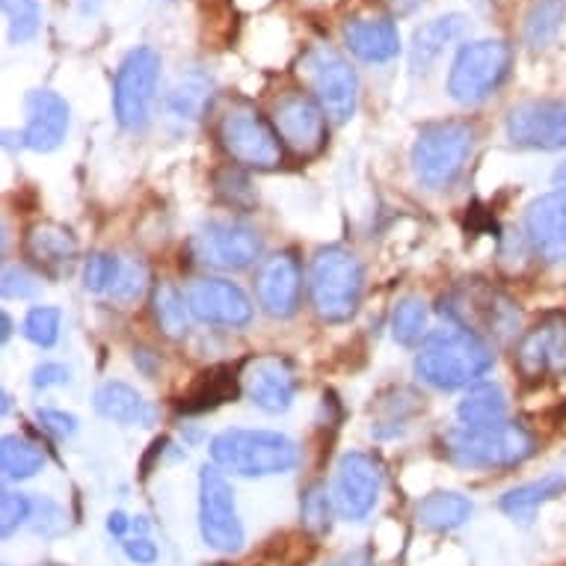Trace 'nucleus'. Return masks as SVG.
Here are the masks:
<instances>
[{
	"mask_svg": "<svg viewBox=\"0 0 566 566\" xmlns=\"http://www.w3.org/2000/svg\"><path fill=\"white\" fill-rule=\"evenodd\" d=\"M492 363H495L492 344L463 326L448 324L424 338L416 356V374L421 377V382H428L433 389L454 391L481 382Z\"/></svg>",
	"mask_w": 566,
	"mask_h": 566,
	"instance_id": "f257e3e1",
	"label": "nucleus"
},
{
	"mask_svg": "<svg viewBox=\"0 0 566 566\" xmlns=\"http://www.w3.org/2000/svg\"><path fill=\"white\" fill-rule=\"evenodd\" d=\"M208 451H211L217 469L241 474V478L289 474L300 463L297 442L276 430H223L211 439Z\"/></svg>",
	"mask_w": 566,
	"mask_h": 566,
	"instance_id": "f03ea898",
	"label": "nucleus"
},
{
	"mask_svg": "<svg viewBox=\"0 0 566 566\" xmlns=\"http://www.w3.org/2000/svg\"><path fill=\"white\" fill-rule=\"evenodd\" d=\"M442 448L448 460L463 469H513L537 451L534 437L516 421L483 428L457 424L442 437Z\"/></svg>",
	"mask_w": 566,
	"mask_h": 566,
	"instance_id": "7ed1b4c3",
	"label": "nucleus"
},
{
	"mask_svg": "<svg viewBox=\"0 0 566 566\" xmlns=\"http://www.w3.org/2000/svg\"><path fill=\"white\" fill-rule=\"evenodd\" d=\"M442 315L448 317V324L463 326L486 344L511 342L513 335L520 333L516 303L483 279L457 282L442 297Z\"/></svg>",
	"mask_w": 566,
	"mask_h": 566,
	"instance_id": "20e7f679",
	"label": "nucleus"
},
{
	"mask_svg": "<svg viewBox=\"0 0 566 566\" xmlns=\"http://www.w3.org/2000/svg\"><path fill=\"white\" fill-rule=\"evenodd\" d=\"M365 273L359 259L344 247H324L308 268V297L326 324H347L363 303Z\"/></svg>",
	"mask_w": 566,
	"mask_h": 566,
	"instance_id": "39448f33",
	"label": "nucleus"
},
{
	"mask_svg": "<svg viewBox=\"0 0 566 566\" xmlns=\"http://www.w3.org/2000/svg\"><path fill=\"white\" fill-rule=\"evenodd\" d=\"M474 149V130L465 122H433L418 130L412 172L430 190H446L460 178Z\"/></svg>",
	"mask_w": 566,
	"mask_h": 566,
	"instance_id": "423d86ee",
	"label": "nucleus"
},
{
	"mask_svg": "<svg viewBox=\"0 0 566 566\" xmlns=\"http://www.w3.org/2000/svg\"><path fill=\"white\" fill-rule=\"evenodd\" d=\"M217 139L238 167L276 169L285 158V146L279 139L273 122H268L250 104H229L217 122Z\"/></svg>",
	"mask_w": 566,
	"mask_h": 566,
	"instance_id": "0eeeda50",
	"label": "nucleus"
},
{
	"mask_svg": "<svg viewBox=\"0 0 566 566\" xmlns=\"http://www.w3.org/2000/svg\"><path fill=\"white\" fill-rule=\"evenodd\" d=\"M513 51L502 39H478L457 51L448 72V95L457 104H481L507 81Z\"/></svg>",
	"mask_w": 566,
	"mask_h": 566,
	"instance_id": "6e6552de",
	"label": "nucleus"
},
{
	"mask_svg": "<svg viewBox=\"0 0 566 566\" xmlns=\"http://www.w3.org/2000/svg\"><path fill=\"white\" fill-rule=\"evenodd\" d=\"M300 77L308 86V95L315 98L333 122H347L359 104V77L335 48L315 45L308 48L300 60Z\"/></svg>",
	"mask_w": 566,
	"mask_h": 566,
	"instance_id": "1a4fd4ad",
	"label": "nucleus"
},
{
	"mask_svg": "<svg viewBox=\"0 0 566 566\" xmlns=\"http://www.w3.org/2000/svg\"><path fill=\"white\" fill-rule=\"evenodd\" d=\"M160 81V54L155 48H134L122 60L113 86V113L125 130H143L149 125L151 104Z\"/></svg>",
	"mask_w": 566,
	"mask_h": 566,
	"instance_id": "9d476101",
	"label": "nucleus"
},
{
	"mask_svg": "<svg viewBox=\"0 0 566 566\" xmlns=\"http://www.w3.org/2000/svg\"><path fill=\"white\" fill-rule=\"evenodd\" d=\"M199 531L214 552L234 555L243 546V525L234 507L232 483L217 465L199 469Z\"/></svg>",
	"mask_w": 566,
	"mask_h": 566,
	"instance_id": "9b49d317",
	"label": "nucleus"
},
{
	"mask_svg": "<svg viewBox=\"0 0 566 566\" xmlns=\"http://www.w3.org/2000/svg\"><path fill=\"white\" fill-rule=\"evenodd\" d=\"M326 119L329 116L324 113V107L308 93L279 95L273 102V113H270V122H273L282 146L303 160L317 158L326 149V139H329Z\"/></svg>",
	"mask_w": 566,
	"mask_h": 566,
	"instance_id": "f8f14e48",
	"label": "nucleus"
},
{
	"mask_svg": "<svg viewBox=\"0 0 566 566\" xmlns=\"http://www.w3.org/2000/svg\"><path fill=\"white\" fill-rule=\"evenodd\" d=\"M382 492V469L363 451L344 454L335 465L333 502L342 520L359 522L377 507Z\"/></svg>",
	"mask_w": 566,
	"mask_h": 566,
	"instance_id": "ddd939ff",
	"label": "nucleus"
},
{
	"mask_svg": "<svg viewBox=\"0 0 566 566\" xmlns=\"http://www.w3.org/2000/svg\"><path fill=\"white\" fill-rule=\"evenodd\" d=\"M196 250L205 264L220 270H247L261 259L264 241L259 229L241 220H211L196 234Z\"/></svg>",
	"mask_w": 566,
	"mask_h": 566,
	"instance_id": "4468645a",
	"label": "nucleus"
},
{
	"mask_svg": "<svg viewBox=\"0 0 566 566\" xmlns=\"http://www.w3.org/2000/svg\"><path fill=\"white\" fill-rule=\"evenodd\" d=\"M516 368L522 377H566V312H552L522 333L516 344Z\"/></svg>",
	"mask_w": 566,
	"mask_h": 566,
	"instance_id": "2eb2a0df",
	"label": "nucleus"
},
{
	"mask_svg": "<svg viewBox=\"0 0 566 566\" xmlns=\"http://www.w3.org/2000/svg\"><path fill=\"white\" fill-rule=\"evenodd\" d=\"M187 303L196 321L211 326H229L241 329L252 321V300L241 285H234L229 279L205 276L187 285Z\"/></svg>",
	"mask_w": 566,
	"mask_h": 566,
	"instance_id": "dca6fc26",
	"label": "nucleus"
},
{
	"mask_svg": "<svg viewBox=\"0 0 566 566\" xmlns=\"http://www.w3.org/2000/svg\"><path fill=\"white\" fill-rule=\"evenodd\" d=\"M507 137L520 149H566V102H525L513 107Z\"/></svg>",
	"mask_w": 566,
	"mask_h": 566,
	"instance_id": "f3484780",
	"label": "nucleus"
},
{
	"mask_svg": "<svg viewBox=\"0 0 566 566\" xmlns=\"http://www.w3.org/2000/svg\"><path fill=\"white\" fill-rule=\"evenodd\" d=\"M303 294V268L291 252H276L264 259L255 273V297L259 306L276 321L297 315Z\"/></svg>",
	"mask_w": 566,
	"mask_h": 566,
	"instance_id": "a211bd4d",
	"label": "nucleus"
},
{
	"mask_svg": "<svg viewBox=\"0 0 566 566\" xmlns=\"http://www.w3.org/2000/svg\"><path fill=\"white\" fill-rule=\"evenodd\" d=\"M525 238L539 259L566 261V187L543 193L525 208Z\"/></svg>",
	"mask_w": 566,
	"mask_h": 566,
	"instance_id": "6ab92c4d",
	"label": "nucleus"
},
{
	"mask_svg": "<svg viewBox=\"0 0 566 566\" xmlns=\"http://www.w3.org/2000/svg\"><path fill=\"white\" fill-rule=\"evenodd\" d=\"M243 391L247 398L259 409L279 416L289 412L297 395V374L285 359L279 356H264L250 365V371L243 374Z\"/></svg>",
	"mask_w": 566,
	"mask_h": 566,
	"instance_id": "aec40b11",
	"label": "nucleus"
},
{
	"mask_svg": "<svg viewBox=\"0 0 566 566\" xmlns=\"http://www.w3.org/2000/svg\"><path fill=\"white\" fill-rule=\"evenodd\" d=\"M69 134V104L51 90H33L28 95V125L21 146L33 151H54Z\"/></svg>",
	"mask_w": 566,
	"mask_h": 566,
	"instance_id": "412c9836",
	"label": "nucleus"
},
{
	"mask_svg": "<svg viewBox=\"0 0 566 566\" xmlns=\"http://www.w3.org/2000/svg\"><path fill=\"white\" fill-rule=\"evenodd\" d=\"M344 45L363 63H389L400 54L398 24L389 19H353L344 28Z\"/></svg>",
	"mask_w": 566,
	"mask_h": 566,
	"instance_id": "4be33fe9",
	"label": "nucleus"
},
{
	"mask_svg": "<svg viewBox=\"0 0 566 566\" xmlns=\"http://www.w3.org/2000/svg\"><path fill=\"white\" fill-rule=\"evenodd\" d=\"M469 21L460 12H448L439 19L421 24L412 33V45H409V63L416 72H430V65L437 63L439 56L446 54L448 45H454L457 39L465 33Z\"/></svg>",
	"mask_w": 566,
	"mask_h": 566,
	"instance_id": "5701e85b",
	"label": "nucleus"
},
{
	"mask_svg": "<svg viewBox=\"0 0 566 566\" xmlns=\"http://www.w3.org/2000/svg\"><path fill=\"white\" fill-rule=\"evenodd\" d=\"M24 252L42 270L60 273L77 259V241L72 229L60 223H36L24 238Z\"/></svg>",
	"mask_w": 566,
	"mask_h": 566,
	"instance_id": "b1692460",
	"label": "nucleus"
},
{
	"mask_svg": "<svg viewBox=\"0 0 566 566\" xmlns=\"http://www.w3.org/2000/svg\"><path fill=\"white\" fill-rule=\"evenodd\" d=\"M95 409H98V416L116 421V424H149L151 418V409L143 395L119 380L104 382L102 389L95 391Z\"/></svg>",
	"mask_w": 566,
	"mask_h": 566,
	"instance_id": "393cba45",
	"label": "nucleus"
},
{
	"mask_svg": "<svg viewBox=\"0 0 566 566\" xmlns=\"http://www.w3.org/2000/svg\"><path fill=\"white\" fill-rule=\"evenodd\" d=\"M457 418L465 428H483V424H499L507 421V398L502 386L495 382H474L457 403Z\"/></svg>",
	"mask_w": 566,
	"mask_h": 566,
	"instance_id": "a878e982",
	"label": "nucleus"
},
{
	"mask_svg": "<svg viewBox=\"0 0 566 566\" xmlns=\"http://www.w3.org/2000/svg\"><path fill=\"white\" fill-rule=\"evenodd\" d=\"M474 504L460 492H430L424 502H418L416 520L430 531H457L472 520Z\"/></svg>",
	"mask_w": 566,
	"mask_h": 566,
	"instance_id": "bb28decb",
	"label": "nucleus"
},
{
	"mask_svg": "<svg viewBox=\"0 0 566 566\" xmlns=\"http://www.w3.org/2000/svg\"><path fill=\"white\" fill-rule=\"evenodd\" d=\"M566 490V474H546L539 481L522 483L516 490L504 492L502 495V511L516 522H531L534 513L546 502H552L555 495Z\"/></svg>",
	"mask_w": 566,
	"mask_h": 566,
	"instance_id": "cd10ccee",
	"label": "nucleus"
},
{
	"mask_svg": "<svg viewBox=\"0 0 566 566\" xmlns=\"http://www.w3.org/2000/svg\"><path fill=\"white\" fill-rule=\"evenodd\" d=\"M211 98H214V81L202 72H190V75L178 77V84L172 86L167 111L178 122H196L211 107Z\"/></svg>",
	"mask_w": 566,
	"mask_h": 566,
	"instance_id": "c85d7f7f",
	"label": "nucleus"
},
{
	"mask_svg": "<svg viewBox=\"0 0 566 566\" xmlns=\"http://www.w3.org/2000/svg\"><path fill=\"white\" fill-rule=\"evenodd\" d=\"M151 312H155V321H158L160 333L167 338H185L190 333V303H187V294L172 282H158L155 291H151Z\"/></svg>",
	"mask_w": 566,
	"mask_h": 566,
	"instance_id": "c756f323",
	"label": "nucleus"
},
{
	"mask_svg": "<svg viewBox=\"0 0 566 566\" xmlns=\"http://www.w3.org/2000/svg\"><path fill=\"white\" fill-rule=\"evenodd\" d=\"M566 21V0H531L525 21H522V39L531 51H543L557 39Z\"/></svg>",
	"mask_w": 566,
	"mask_h": 566,
	"instance_id": "7c9ffc66",
	"label": "nucleus"
},
{
	"mask_svg": "<svg viewBox=\"0 0 566 566\" xmlns=\"http://www.w3.org/2000/svg\"><path fill=\"white\" fill-rule=\"evenodd\" d=\"M238 371L234 368H217V371L205 374L202 382L196 386L181 403V412H205V409H214L226 400L238 398Z\"/></svg>",
	"mask_w": 566,
	"mask_h": 566,
	"instance_id": "2f4dec72",
	"label": "nucleus"
},
{
	"mask_svg": "<svg viewBox=\"0 0 566 566\" xmlns=\"http://www.w3.org/2000/svg\"><path fill=\"white\" fill-rule=\"evenodd\" d=\"M0 469L7 481H28L45 469V457L24 437H3L0 442Z\"/></svg>",
	"mask_w": 566,
	"mask_h": 566,
	"instance_id": "473e14b6",
	"label": "nucleus"
},
{
	"mask_svg": "<svg viewBox=\"0 0 566 566\" xmlns=\"http://www.w3.org/2000/svg\"><path fill=\"white\" fill-rule=\"evenodd\" d=\"M428 303L421 297H403L391 312V335L403 347H416L421 338H428Z\"/></svg>",
	"mask_w": 566,
	"mask_h": 566,
	"instance_id": "72a5a7b5",
	"label": "nucleus"
},
{
	"mask_svg": "<svg viewBox=\"0 0 566 566\" xmlns=\"http://www.w3.org/2000/svg\"><path fill=\"white\" fill-rule=\"evenodd\" d=\"M333 513L335 502H333V492H326L324 483H312L306 492H303V499H300V516H303V525L308 531H315V534H324L333 525Z\"/></svg>",
	"mask_w": 566,
	"mask_h": 566,
	"instance_id": "f704fd0d",
	"label": "nucleus"
},
{
	"mask_svg": "<svg viewBox=\"0 0 566 566\" xmlns=\"http://www.w3.org/2000/svg\"><path fill=\"white\" fill-rule=\"evenodd\" d=\"M125 276V268H122V261L113 255V252H95L90 255L84 264V285L86 291H93V294H107V291H116V285Z\"/></svg>",
	"mask_w": 566,
	"mask_h": 566,
	"instance_id": "c9c22d12",
	"label": "nucleus"
},
{
	"mask_svg": "<svg viewBox=\"0 0 566 566\" xmlns=\"http://www.w3.org/2000/svg\"><path fill=\"white\" fill-rule=\"evenodd\" d=\"M3 15L10 24V42L24 45L30 39H36L39 21H42L36 0H3Z\"/></svg>",
	"mask_w": 566,
	"mask_h": 566,
	"instance_id": "e433bc0d",
	"label": "nucleus"
},
{
	"mask_svg": "<svg viewBox=\"0 0 566 566\" xmlns=\"http://www.w3.org/2000/svg\"><path fill=\"white\" fill-rule=\"evenodd\" d=\"M60 326H63V315L54 306H36L30 308L24 317V338L33 342L36 347H54L60 342Z\"/></svg>",
	"mask_w": 566,
	"mask_h": 566,
	"instance_id": "4c0bfd02",
	"label": "nucleus"
},
{
	"mask_svg": "<svg viewBox=\"0 0 566 566\" xmlns=\"http://www.w3.org/2000/svg\"><path fill=\"white\" fill-rule=\"evenodd\" d=\"M28 520H33V502L21 492L3 490V495H0V534H3V539L12 537Z\"/></svg>",
	"mask_w": 566,
	"mask_h": 566,
	"instance_id": "58836bf2",
	"label": "nucleus"
},
{
	"mask_svg": "<svg viewBox=\"0 0 566 566\" xmlns=\"http://www.w3.org/2000/svg\"><path fill=\"white\" fill-rule=\"evenodd\" d=\"M217 193L223 199L226 205H232V208H252L255 202V193H252L250 178L238 172V169H223V172H217L214 178Z\"/></svg>",
	"mask_w": 566,
	"mask_h": 566,
	"instance_id": "ea45409f",
	"label": "nucleus"
},
{
	"mask_svg": "<svg viewBox=\"0 0 566 566\" xmlns=\"http://www.w3.org/2000/svg\"><path fill=\"white\" fill-rule=\"evenodd\" d=\"M39 291V276L28 268H7L3 270V297L7 300H28Z\"/></svg>",
	"mask_w": 566,
	"mask_h": 566,
	"instance_id": "a19ab883",
	"label": "nucleus"
},
{
	"mask_svg": "<svg viewBox=\"0 0 566 566\" xmlns=\"http://www.w3.org/2000/svg\"><path fill=\"white\" fill-rule=\"evenodd\" d=\"M39 424L54 439H72L77 433V418L63 409H39Z\"/></svg>",
	"mask_w": 566,
	"mask_h": 566,
	"instance_id": "79ce46f5",
	"label": "nucleus"
},
{
	"mask_svg": "<svg viewBox=\"0 0 566 566\" xmlns=\"http://www.w3.org/2000/svg\"><path fill=\"white\" fill-rule=\"evenodd\" d=\"M122 548H125V555L134 560V564L139 566H151V564H158V546L151 543L146 534H137V537H125V543H122Z\"/></svg>",
	"mask_w": 566,
	"mask_h": 566,
	"instance_id": "37998d69",
	"label": "nucleus"
},
{
	"mask_svg": "<svg viewBox=\"0 0 566 566\" xmlns=\"http://www.w3.org/2000/svg\"><path fill=\"white\" fill-rule=\"evenodd\" d=\"M33 389H51V386H65L69 382V368L60 363H42L33 368Z\"/></svg>",
	"mask_w": 566,
	"mask_h": 566,
	"instance_id": "c03bdc74",
	"label": "nucleus"
},
{
	"mask_svg": "<svg viewBox=\"0 0 566 566\" xmlns=\"http://www.w3.org/2000/svg\"><path fill=\"white\" fill-rule=\"evenodd\" d=\"M130 528H134V520H128L122 511H113L111 516H107V531H111L113 537L125 539V534H128Z\"/></svg>",
	"mask_w": 566,
	"mask_h": 566,
	"instance_id": "a18cd8bd",
	"label": "nucleus"
},
{
	"mask_svg": "<svg viewBox=\"0 0 566 566\" xmlns=\"http://www.w3.org/2000/svg\"><path fill=\"white\" fill-rule=\"evenodd\" d=\"M386 3H389L395 12H400V15H407V12L418 10V7H421L424 0H386Z\"/></svg>",
	"mask_w": 566,
	"mask_h": 566,
	"instance_id": "49530a36",
	"label": "nucleus"
},
{
	"mask_svg": "<svg viewBox=\"0 0 566 566\" xmlns=\"http://www.w3.org/2000/svg\"><path fill=\"white\" fill-rule=\"evenodd\" d=\"M0 324H3V329H0V338H3V342H10V335H12V317L7 315V312L0 315Z\"/></svg>",
	"mask_w": 566,
	"mask_h": 566,
	"instance_id": "de8ad7c7",
	"label": "nucleus"
},
{
	"mask_svg": "<svg viewBox=\"0 0 566 566\" xmlns=\"http://www.w3.org/2000/svg\"><path fill=\"white\" fill-rule=\"evenodd\" d=\"M333 566H368V560H363V555H350V557H344V560H338V564Z\"/></svg>",
	"mask_w": 566,
	"mask_h": 566,
	"instance_id": "09e8293b",
	"label": "nucleus"
},
{
	"mask_svg": "<svg viewBox=\"0 0 566 566\" xmlns=\"http://www.w3.org/2000/svg\"><path fill=\"white\" fill-rule=\"evenodd\" d=\"M555 181H557V185H566V160L555 169Z\"/></svg>",
	"mask_w": 566,
	"mask_h": 566,
	"instance_id": "8fccbe9b",
	"label": "nucleus"
}]
</instances>
